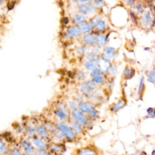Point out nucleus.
<instances>
[{"mask_svg":"<svg viewBox=\"0 0 155 155\" xmlns=\"http://www.w3.org/2000/svg\"><path fill=\"white\" fill-rule=\"evenodd\" d=\"M56 127L62 133L64 137L68 140H73L75 137L74 131L64 123L57 122Z\"/></svg>","mask_w":155,"mask_h":155,"instance_id":"1","label":"nucleus"},{"mask_svg":"<svg viewBox=\"0 0 155 155\" xmlns=\"http://www.w3.org/2000/svg\"><path fill=\"white\" fill-rule=\"evenodd\" d=\"M95 86L94 82H84L81 86V91L88 97H91Z\"/></svg>","mask_w":155,"mask_h":155,"instance_id":"2","label":"nucleus"},{"mask_svg":"<svg viewBox=\"0 0 155 155\" xmlns=\"http://www.w3.org/2000/svg\"><path fill=\"white\" fill-rule=\"evenodd\" d=\"M72 115L76 122L80 125H86L87 124L88 120L85 116L81 111L78 110H74L72 112Z\"/></svg>","mask_w":155,"mask_h":155,"instance_id":"3","label":"nucleus"},{"mask_svg":"<svg viewBox=\"0 0 155 155\" xmlns=\"http://www.w3.org/2000/svg\"><path fill=\"white\" fill-rule=\"evenodd\" d=\"M21 144L25 155H34L35 148L30 142L26 140H23L21 141Z\"/></svg>","mask_w":155,"mask_h":155,"instance_id":"4","label":"nucleus"},{"mask_svg":"<svg viewBox=\"0 0 155 155\" xmlns=\"http://www.w3.org/2000/svg\"><path fill=\"white\" fill-rule=\"evenodd\" d=\"M141 24L146 27L150 25L153 22V16L150 12L147 11L142 14L140 19Z\"/></svg>","mask_w":155,"mask_h":155,"instance_id":"5","label":"nucleus"},{"mask_svg":"<svg viewBox=\"0 0 155 155\" xmlns=\"http://www.w3.org/2000/svg\"><path fill=\"white\" fill-rule=\"evenodd\" d=\"M32 141L39 151H45L47 149V145L42 139L38 137H33Z\"/></svg>","mask_w":155,"mask_h":155,"instance_id":"6","label":"nucleus"},{"mask_svg":"<svg viewBox=\"0 0 155 155\" xmlns=\"http://www.w3.org/2000/svg\"><path fill=\"white\" fill-rule=\"evenodd\" d=\"M77 155H98L97 151L93 148H82L77 151Z\"/></svg>","mask_w":155,"mask_h":155,"instance_id":"7","label":"nucleus"},{"mask_svg":"<svg viewBox=\"0 0 155 155\" xmlns=\"http://www.w3.org/2000/svg\"><path fill=\"white\" fill-rule=\"evenodd\" d=\"M36 130V132L38 136H39V137H40L41 139H45L48 138L49 134H48V130L45 126L39 125L37 127V128Z\"/></svg>","mask_w":155,"mask_h":155,"instance_id":"8","label":"nucleus"},{"mask_svg":"<svg viewBox=\"0 0 155 155\" xmlns=\"http://www.w3.org/2000/svg\"><path fill=\"white\" fill-rule=\"evenodd\" d=\"M79 11L84 15H89L92 13L93 8L89 4H82L79 6Z\"/></svg>","mask_w":155,"mask_h":155,"instance_id":"9","label":"nucleus"},{"mask_svg":"<svg viewBox=\"0 0 155 155\" xmlns=\"http://www.w3.org/2000/svg\"><path fill=\"white\" fill-rule=\"evenodd\" d=\"M79 33H81L79 30V27L74 26L69 27L67 30L66 35L69 38H73L79 35Z\"/></svg>","mask_w":155,"mask_h":155,"instance_id":"10","label":"nucleus"},{"mask_svg":"<svg viewBox=\"0 0 155 155\" xmlns=\"http://www.w3.org/2000/svg\"><path fill=\"white\" fill-rule=\"evenodd\" d=\"M96 36L97 35H95L93 33H87L84 36V38H83L84 42L85 44L88 45L96 43Z\"/></svg>","mask_w":155,"mask_h":155,"instance_id":"11","label":"nucleus"},{"mask_svg":"<svg viewBox=\"0 0 155 155\" xmlns=\"http://www.w3.org/2000/svg\"><path fill=\"white\" fill-rule=\"evenodd\" d=\"M78 107L82 113H90L93 107L88 102H82L78 105Z\"/></svg>","mask_w":155,"mask_h":155,"instance_id":"12","label":"nucleus"},{"mask_svg":"<svg viewBox=\"0 0 155 155\" xmlns=\"http://www.w3.org/2000/svg\"><path fill=\"white\" fill-rule=\"evenodd\" d=\"M94 25H95V24L94 22H90L81 25L79 27L80 32L81 33L88 32L90 30H91L93 28V27Z\"/></svg>","mask_w":155,"mask_h":155,"instance_id":"13","label":"nucleus"},{"mask_svg":"<svg viewBox=\"0 0 155 155\" xmlns=\"http://www.w3.org/2000/svg\"><path fill=\"white\" fill-rule=\"evenodd\" d=\"M115 55V50L111 47H107L104 52V59L106 60L113 58Z\"/></svg>","mask_w":155,"mask_h":155,"instance_id":"14","label":"nucleus"},{"mask_svg":"<svg viewBox=\"0 0 155 155\" xmlns=\"http://www.w3.org/2000/svg\"><path fill=\"white\" fill-rule=\"evenodd\" d=\"M99 65V61L96 59L89 61L85 64V68L88 70H94L96 68V67Z\"/></svg>","mask_w":155,"mask_h":155,"instance_id":"15","label":"nucleus"},{"mask_svg":"<svg viewBox=\"0 0 155 155\" xmlns=\"http://www.w3.org/2000/svg\"><path fill=\"white\" fill-rule=\"evenodd\" d=\"M125 105V101L124 99H121L117 103L114 104L111 108V111H117V110H120V108H123L124 105Z\"/></svg>","mask_w":155,"mask_h":155,"instance_id":"16","label":"nucleus"},{"mask_svg":"<svg viewBox=\"0 0 155 155\" xmlns=\"http://www.w3.org/2000/svg\"><path fill=\"white\" fill-rule=\"evenodd\" d=\"M94 24L97 30L102 31L105 28V23L101 19H96L94 20Z\"/></svg>","mask_w":155,"mask_h":155,"instance_id":"17","label":"nucleus"},{"mask_svg":"<svg viewBox=\"0 0 155 155\" xmlns=\"http://www.w3.org/2000/svg\"><path fill=\"white\" fill-rule=\"evenodd\" d=\"M50 149L52 153H60L62 151V147L57 143H52L50 147Z\"/></svg>","mask_w":155,"mask_h":155,"instance_id":"18","label":"nucleus"},{"mask_svg":"<svg viewBox=\"0 0 155 155\" xmlns=\"http://www.w3.org/2000/svg\"><path fill=\"white\" fill-rule=\"evenodd\" d=\"M74 21L76 24H84V23L85 22L86 19L82 15H76L74 17Z\"/></svg>","mask_w":155,"mask_h":155,"instance_id":"19","label":"nucleus"},{"mask_svg":"<svg viewBox=\"0 0 155 155\" xmlns=\"http://www.w3.org/2000/svg\"><path fill=\"white\" fill-rule=\"evenodd\" d=\"M71 128L74 132H75L77 134H80L82 132V128L79 124H78L76 122H72L71 124Z\"/></svg>","mask_w":155,"mask_h":155,"instance_id":"20","label":"nucleus"},{"mask_svg":"<svg viewBox=\"0 0 155 155\" xmlns=\"http://www.w3.org/2000/svg\"><path fill=\"white\" fill-rule=\"evenodd\" d=\"M105 42H106V39H105V37L104 35H97L96 43L97 45H99L100 46L104 45L105 44Z\"/></svg>","mask_w":155,"mask_h":155,"instance_id":"21","label":"nucleus"},{"mask_svg":"<svg viewBox=\"0 0 155 155\" xmlns=\"http://www.w3.org/2000/svg\"><path fill=\"white\" fill-rule=\"evenodd\" d=\"M53 135L55 137V138H56L57 139L59 140H62L64 139V136L62 134V133L58 129H54L53 130Z\"/></svg>","mask_w":155,"mask_h":155,"instance_id":"22","label":"nucleus"},{"mask_svg":"<svg viewBox=\"0 0 155 155\" xmlns=\"http://www.w3.org/2000/svg\"><path fill=\"white\" fill-rule=\"evenodd\" d=\"M147 78H148V81L155 84V70H150L147 74Z\"/></svg>","mask_w":155,"mask_h":155,"instance_id":"23","label":"nucleus"},{"mask_svg":"<svg viewBox=\"0 0 155 155\" xmlns=\"http://www.w3.org/2000/svg\"><path fill=\"white\" fill-rule=\"evenodd\" d=\"M55 113L61 119H65L67 117V114L62 110H58L55 111Z\"/></svg>","mask_w":155,"mask_h":155,"instance_id":"24","label":"nucleus"},{"mask_svg":"<svg viewBox=\"0 0 155 155\" xmlns=\"http://www.w3.org/2000/svg\"><path fill=\"white\" fill-rule=\"evenodd\" d=\"M0 151H1V154H2V155L3 154L7 153V146L2 139L0 141Z\"/></svg>","mask_w":155,"mask_h":155,"instance_id":"25","label":"nucleus"},{"mask_svg":"<svg viewBox=\"0 0 155 155\" xmlns=\"http://www.w3.org/2000/svg\"><path fill=\"white\" fill-rule=\"evenodd\" d=\"M125 76H127V77H131L133 74H134V70H132V69H129V68H125V70L123 72Z\"/></svg>","mask_w":155,"mask_h":155,"instance_id":"26","label":"nucleus"},{"mask_svg":"<svg viewBox=\"0 0 155 155\" xmlns=\"http://www.w3.org/2000/svg\"><path fill=\"white\" fill-rule=\"evenodd\" d=\"M102 73V71L99 68H96L95 70H93L91 73V76L95 78L97 76H100V75Z\"/></svg>","mask_w":155,"mask_h":155,"instance_id":"27","label":"nucleus"},{"mask_svg":"<svg viewBox=\"0 0 155 155\" xmlns=\"http://www.w3.org/2000/svg\"><path fill=\"white\" fill-rule=\"evenodd\" d=\"M9 155H23V154L18 148H14L10 151Z\"/></svg>","mask_w":155,"mask_h":155,"instance_id":"28","label":"nucleus"},{"mask_svg":"<svg viewBox=\"0 0 155 155\" xmlns=\"http://www.w3.org/2000/svg\"><path fill=\"white\" fill-rule=\"evenodd\" d=\"M35 155H52V153L47 151V150L45 151H38L36 152Z\"/></svg>","mask_w":155,"mask_h":155,"instance_id":"29","label":"nucleus"},{"mask_svg":"<svg viewBox=\"0 0 155 155\" xmlns=\"http://www.w3.org/2000/svg\"><path fill=\"white\" fill-rule=\"evenodd\" d=\"M35 131H36V130L33 126H29L27 128V133L30 136H33Z\"/></svg>","mask_w":155,"mask_h":155,"instance_id":"30","label":"nucleus"},{"mask_svg":"<svg viewBox=\"0 0 155 155\" xmlns=\"http://www.w3.org/2000/svg\"><path fill=\"white\" fill-rule=\"evenodd\" d=\"M134 9L136 10L137 13H142L143 11V7H142V4H136V5L134 7Z\"/></svg>","mask_w":155,"mask_h":155,"instance_id":"31","label":"nucleus"},{"mask_svg":"<svg viewBox=\"0 0 155 155\" xmlns=\"http://www.w3.org/2000/svg\"><path fill=\"white\" fill-rule=\"evenodd\" d=\"M104 78L102 76H97L95 78H93V82L96 84H101L103 82Z\"/></svg>","mask_w":155,"mask_h":155,"instance_id":"32","label":"nucleus"},{"mask_svg":"<svg viewBox=\"0 0 155 155\" xmlns=\"http://www.w3.org/2000/svg\"><path fill=\"white\" fill-rule=\"evenodd\" d=\"M143 87H144V83H143V78H142L140 80V83H139V93H141L143 90Z\"/></svg>","mask_w":155,"mask_h":155,"instance_id":"33","label":"nucleus"},{"mask_svg":"<svg viewBox=\"0 0 155 155\" xmlns=\"http://www.w3.org/2000/svg\"><path fill=\"white\" fill-rule=\"evenodd\" d=\"M90 114V116L92 117V118H95L96 116H97V111L96 110V109L93 107L91 110L90 111V112L89 113Z\"/></svg>","mask_w":155,"mask_h":155,"instance_id":"34","label":"nucleus"},{"mask_svg":"<svg viewBox=\"0 0 155 155\" xmlns=\"http://www.w3.org/2000/svg\"><path fill=\"white\" fill-rule=\"evenodd\" d=\"M95 56H96L95 53H89L87 55V59H88L89 61H91V60L94 59Z\"/></svg>","mask_w":155,"mask_h":155,"instance_id":"35","label":"nucleus"},{"mask_svg":"<svg viewBox=\"0 0 155 155\" xmlns=\"http://www.w3.org/2000/svg\"><path fill=\"white\" fill-rule=\"evenodd\" d=\"M116 68L115 67H111L110 68H108V71L110 73H116Z\"/></svg>","mask_w":155,"mask_h":155,"instance_id":"36","label":"nucleus"},{"mask_svg":"<svg viewBox=\"0 0 155 155\" xmlns=\"http://www.w3.org/2000/svg\"><path fill=\"white\" fill-rule=\"evenodd\" d=\"M69 106H70V108H71L72 109H74L76 107V103L74 102H71L70 103Z\"/></svg>","mask_w":155,"mask_h":155,"instance_id":"37","label":"nucleus"},{"mask_svg":"<svg viewBox=\"0 0 155 155\" xmlns=\"http://www.w3.org/2000/svg\"><path fill=\"white\" fill-rule=\"evenodd\" d=\"M59 155H64V154H60Z\"/></svg>","mask_w":155,"mask_h":155,"instance_id":"38","label":"nucleus"},{"mask_svg":"<svg viewBox=\"0 0 155 155\" xmlns=\"http://www.w3.org/2000/svg\"><path fill=\"white\" fill-rule=\"evenodd\" d=\"M132 155H134V154H132Z\"/></svg>","mask_w":155,"mask_h":155,"instance_id":"39","label":"nucleus"},{"mask_svg":"<svg viewBox=\"0 0 155 155\" xmlns=\"http://www.w3.org/2000/svg\"><path fill=\"white\" fill-rule=\"evenodd\" d=\"M1 155H2V154H1Z\"/></svg>","mask_w":155,"mask_h":155,"instance_id":"40","label":"nucleus"}]
</instances>
